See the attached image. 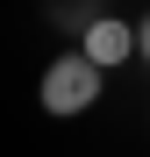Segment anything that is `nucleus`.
<instances>
[{
    "label": "nucleus",
    "mask_w": 150,
    "mask_h": 157,
    "mask_svg": "<svg viewBox=\"0 0 150 157\" xmlns=\"http://www.w3.org/2000/svg\"><path fill=\"white\" fill-rule=\"evenodd\" d=\"M136 57L150 64V21H136Z\"/></svg>",
    "instance_id": "7ed1b4c3"
},
{
    "label": "nucleus",
    "mask_w": 150,
    "mask_h": 157,
    "mask_svg": "<svg viewBox=\"0 0 150 157\" xmlns=\"http://www.w3.org/2000/svg\"><path fill=\"white\" fill-rule=\"evenodd\" d=\"M100 93H107V78H100L79 50H64V57H50L43 64V78H36V100H43V114H57V121H71V114H93L100 107Z\"/></svg>",
    "instance_id": "f257e3e1"
},
{
    "label": "nucleus",
    "mask_w": 150,
    "mask_h": 157,
    "mask_svg": "<svg viewBox=\"0 0 150 157\" xmlns=\"http://www.w3.org/2000/svg\"><path fill=\"white\" fill-rule=\"evenodd\" d=\"M79 57L107 78L114 64H129L136 57V21H114V14H100V21H86V36H79Z\"/></svg>",
    "instance_id": "f03ea898"
}]
</instances>
